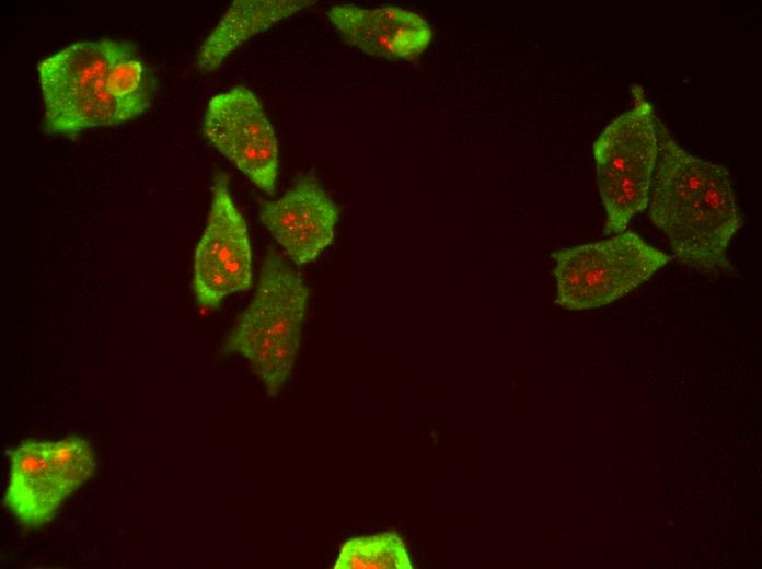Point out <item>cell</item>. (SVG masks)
Wrapping results in <instances>:
<instances>
[{"label": "cell", "instance_id": "10", "mask_svg": "<svg viewBox=\"0 0 762 569\" xmlns=\"http://www.w3.org/2000/svg\"><path fill=\"white\" fill-rule=\"evenodd\" d=\"M327 16L347 44L389 60H414L432 38L426 19L400 7L366 9L336 4L327 11Z\"/></svg>", "mask_w": 762, "mask_h": 569}, {"label": "cell", "instance_id": "11", "mask_svg": "<svg viewBox=\"0 0 762 569\" xmlns=\"http://www.w3.org/2000/svg\"><path fill=\"white\" fill-rule=\"evenodd\" d=\"M314 3L308 0L233 1L201 44L196 68L204 73L216 71L249 38Z\"/></svg>", "mask_w": 762, "mask_h": 569}, {"label": "cell", "instance_id": "5", "mask_svg": "<svg viewBox=\"0 0 762 569\" xmlns=\"http://www.w3.org/2000/svg\"><path fill=\"white\" fill-rule=\"evenodd\" d=\"M555 302L567 310L605 305L647 281L671 259L633 232L553 254Z\"/></svg>", "mask_w": 762, "mask_h": 569}, {"label": "cell", "instance_id": "7", "mask_svg": "<svg viewBox=\"0 0 762 569\" xmlns=\"http://www.w3.org/2000/svg\"><path fill=\"white\" fill-rule=\"evenodd\" d=\"M252 287V249L247 224L229 187V177L218 174L204 233L196 246L193 290L203 310Z\"/></svg>", "mask_w": 762, "mask_h": 569}, {"label": "cell", "instance_id": "9", "mask_svg": "<svg viewBox=\"0 0 762 569\" xmlns=\"http://www.w3.org/2000/svg\"><path fill=\"white\" fill-rule=\"evenodd\" d=\"M338 217L336 204L313 176L299 178L259 208L261 222L297 265L316 259L334 241Z\"/></svg>", "mask_w": 762, "mask_h": 569}, {"label": "cell", "instance_id": "12", "mask_svg": "<svg viewBox=\"0 0 762 569\" xmlns=\"http://www.w3.org/2000/svg\"><path fill=\"white\" fill-rule=\"evenodd\" d=\"M335 569H412L405 544L393 532L346 541L333 566Z\"/></svg>", "mask_w": 762, "mask_h": 569}, {"label": "cell", "instance_id": "2", "mask_svg": "<svg viewBox=\"0 0 762 569\" xmlns=\"http://www.w3.org/2000/svg\"><path fill=\"white\" fill-rule=\"evenodd\" d=\"M658 159L649 213L683 265L734 275L729 243L741 225L730 176L718 164L688 152L657 117Z\"/></svg>", "mask_w": 762, "mask_h": 569}, {"label": "cell", "instance_id": "8", "mask_svg": "<svg viewBox=\"0 0 762 569\" xmlns=\"http://www.w3.org/2000/svg\"><path fill=\"white\" fill-rule=\"evenodd\" d=\"M205 138L253 184L273 195L279 169L278 141L258 98L235 85L208 102Z\"/></svg>", "mask_w": 762, "mask_h": 569}, {"label": "cell", "instance_id": "4", "mask_svg": "<svg viewBox=\"0 0 762 569\" xmlns=\"http://www.w3.org/2000/svg\"><path fill=\"white\" fill-rule=\"evenodd\" d=\"M632 107L614 118L593 143L607 234L624 232L649 202L658 159L657 116L642 86Z\"/></svg>", "mask_w": 762, "mask_h": 569}, {"label": "cell", "instance_id": "3", "mask_svg": "<svg viewBox=\"0 0 762 569\" xmlns=\"http://www.w3.org/2000/svg\"><path fill=\"white\" fill-rule=\"evenodd\" d=\"M309 289L282 256L269 251L255 293L227 336V352L246 358L276 396L289 379L300 348Z\"/></svg>", "mask_w": 762, "mask_h": 569}, {"label": "cell", "instance_id": "1", "mask_svg": "<svg viewBox=\"0 0 762 569\" xmlns=\"http://www.w3.org/2000/svg\"><path fill=\"white\" fill-rule=\"evenodd\" d=\"M46 132L64 137L134 120L151 105L155 80L136 46L102 38L68 45L37 66Z\"/></svg>", "mask_w": 762, "mask_h": 569}, {"label": "cell", "instance_id": "6", "mask_svg": "<svg viewBox=\"0 0 762 569\" xmlns=\"http://www.w3.org/2000/svg\"><path fill=\"white\" fill-rule=\"evenodd\" d=\"M10 472L4 504L24 525L49 523L62 502L95 469L91 444L80 437L26 440L8 452Z\"/></svg>", "mask_w": 762, "mask_h": 569}]
</instances>
